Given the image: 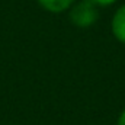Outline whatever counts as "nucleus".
Masks as SVG:
<instances>
[{
    "instance_id": "nucleus-1",
    "label": "nucleus",
    "mask_w": 125,
    "mask_h": 125,
    "mask_svg": "<svg viewBox=\"0 0 125 125\" xmlns=\"http://www.w3.org/2000/svg\"><path fill=\"white\" fill-rule=\"evenodd\" d=\"M99 18L97 6L92 0H82L70 10V21L77 28H89Z\"/></svg>"
},
{
    "instance_id": "nucleus-2",
    "label": "nucleus",
    "mask_w": 125,
    "mask_h": 125,
    "mask_svg": "<svg viewBox=\"0 0 125 125\" xmlns=\"http://www.w3.org/2000/svg\"><path fill=\"white\" fill-rule=\"evenodd\" d=\"M111 28H112L114 36H115L121 44H125V4L121 6V7L115 12L114 18H112Z\"/></svg>"
},
{
    "instance_id": "nucleus-3",
    "label": "nucleus",
    "mask_w": 125,
    "mask_h": 125,
    "mask_svg": "<svg viewBox=\"0 0 125 125\" xmlns=\"http://www.w3.org/2000/svg\"><path fill=\"white\" fill-rule=\"evenodd\" d=\"M74 0H38V3L51 13H61L67 10Z\"/></svg>"
},
{
    "instance_id": "nucleus-5",
    "label": "nucleus",
    "mask_w": 125,
    "mask_h": 125,
    "mask_svg": "<svg viewBox=\"0 0 125 125\" xmlns=\"http://www.w3.org/2000/svg\"><path fill=\"white\" fill-rule=\"evenodd\" d=\"M116 125H125V109L121 112V115H119V118H118V124Z\"/></svg>"
},
{
    "instance_id": "nucleus-4",
    "label": "nucleus",
    "mask_w": 125,
    "mask_h": 125,
    "mask_svg": "<svg viewBox=\"0 0 125 125\" xmlns=\"http://www.w3.org/2000/svg\"><path fill=\"white\" fill-rule=\"evenodd\" d=\"M96 6H111V4H114L116 0H92Z\"/></svg>"
}]
</instances>
